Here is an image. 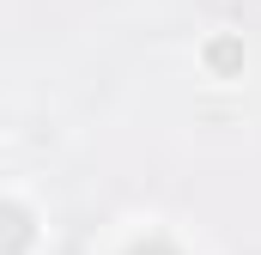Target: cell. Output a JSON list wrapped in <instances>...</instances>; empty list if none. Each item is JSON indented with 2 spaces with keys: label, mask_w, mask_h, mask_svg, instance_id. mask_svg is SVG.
<instances>
[{
  "label": "cell",
  "mask_w": 261,
  "mask_h": 255,
  "mask_svg": "<svg viewBox=\"0 0 261 255\" xmlns=\"http://www.w3.org/2000/svg\"><path fill=\"white\" fill-rule=\"evenodd\" d=\"M128 255H176L170 243H140V249H128Z\"/></svg>",
  "instance_id": "cell-2"
},
{
  "label": "cell",
  "mask_w": 261,
  "mask_h": 255,
  "mask_svg": "<svg viewBox=\"0 0 261 255\" xmlns=\"http://www.w3.org/2000/svg\"><path fill=\"white\" fill-rule=\"evenodd\" d=\"M24 237H31L24 207H6V243H0V255H24Z\"/></svg>",
  "instance_id": "cell-1"
}]
</instances>
